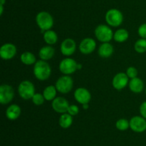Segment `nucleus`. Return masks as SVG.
I'll list each match as a JSON object with an SVG mask.
<instances>
[{"label":"nucleus","instance_id":"f257e3e1","mask_svg":"<svg viewBox=\"0 0 146 146\" xmlns=\"http://www.w3.org/2000/svg\"><path fill=\"white\" fill-rule=\"evenodd\" d=\"M34 74L37 80L45 81L48 80L51 74V67L50 64L44 60H38L34 64Z\"/></svg>","mask_w":146,"mask_h":146},{"label":"nucleus","instance_id":"f03ea898","mask_svg":"<svg viewBox=\"0 0 146 146\" xmlns=\"http://www.w3.org/2000/svg\"><path fill=\"white\" fill-rule=\"evenodd\" d=\"M36 22L42 32L51 29L54 25V18L50 13L42 11L37 14L36 17Z\"/></svg>","mask_w":146,"mask_h":146},{"label":"nucleus","instance_id":"7ed1b4c3","mask_svg":"<svg viewBox=\"0 0 146 146\" xmlns=\"http://www.w3.org/2000/svg\"><path fill=\"white\" fill-rule=\"evenodd\" d=\"M96 37L98 41L102 43L109 42L113 39V31L111 27L106 24H99L97 26L94 31Z\"/></svg>","mask_w":146,"mask_h":146},{"label":"nucleus","instance_id":"20e7f679","mask_svg":"<svg viewBox=\"0 0 146 146\" xmlns=\"http://www.w3.org/2000/svg\"><path fill=\"white\" fill-rule=\"evenodd\" d=\"M105 19L108 26L118 27L121 26L123 21V15L120 10L117 9H111L106 13Z\"/></svg>","mask_w":146,"mask_h":146},{"label":"nucleus","instance_id":"39448f33","mask_svg":"<svg viewBox=\"0 0 146 146\" xmlns=\"http://www.w3.org/2000/svg\"><path fill=\"white\" fill-rule=\"evenodd\" d=\"M55 86L57 91L62 94H66L72 90L74 80L70 75H63L56 80Z\"/></svg>","mask_w":146,"mask_h":146},{"label":"nucleus","instance_id":"423d86ee","mask_svg":"<svg viewBox=\"0 0 146 146\" xmlns=\"http://www.w3.org/2000/svg\"><path fill=\"white\" fill-rule=\"evenodd\" d=\"M18 93L21 98L29 100L35 94V87L31 81L24 80L21 82L18 87Z\"/></svg>","mask_w":146,"mask_h":146},{"label":"nucleus","instance_id":"0eeeda50","mask_svg":"<svg viewBox=\"0 0 146 146\" xmlns=\"http://www.w3.org/2000/svg\"><path fill=\"white\" fill-rule=\"evenodd\" d=\"M78 70V63L75 60L66 57L59 63V70L64 75H71Z\"/></svg>","mask_w":146,"mask_h":146},{"label":"nucleus","instance_id":"6e6552de","mask_svg":"<svg viewBox=\"0 0 146 146\" xmlns=\"http://www.w3.org/2000/svg\"><path fill=\"white\" fill-rule=\"evenodd\" d=\"M14 97V90L11 85L3 84L0 86V103L7 104L11 102Z\"/></svg>","mask_w":146,"mask_h":146},{"label":"nucleus","instance_id":"1a4fd4ad","mask_svg":"<svg viewBox=\"0 0 146 146\" xmlns=\"http://www.w3.org/2000/svg\"><path fill=\"white\" fill-rule=\"evenodd\" d=\"M130 128L135 133H141L146 130V119L142 116H134L130 120Z\"/></svg>","mask_w":146,"mask_h":146},{"label":"nucleus","instance_id":"9d476101","mask_svg":"<svg viewBox=\"0 0 146 146\" xmlns=\"http://www.w3.org/2000/svg\"><path fill=\"white\" fill-rule=\"evenodd\" d=\"M17 47L12 43H6L0 48V56L4 60H9L17 54Z\"/></svg>","mask_w":146,"mask_h":146},{"label":"nucleus","instance_id":"9b49d317","mask_svg":"<svg viewBox=\"0 0 146 146\" xmlns=\"http://www.w3.org/2000/svg\"><path fill=\"white\" fill-rule=\"evenodd\" d=\"M76 50V43L73 39L66 38L61 42L60 51L61 54L66 57L72 55Z\"/></svg>","mask_w":146,"mask_h":146},{"label":"nucleus","instance_id":"f8f14e48","mask_svg":"<svg viewBox=\"0 0 146 146\" xmlns=\"http://www.w3.org/2000/svg\"><path fill=\"white\" fill-rule=\"evenodd\" d=\"M129 83V77L125 72H118L113 77L112 85L115 90H121L125 88Z\"/></svg>","mask_w":146,"mask_h":146},{"label":"nucleus","instance_id":"ddd939ff","mask_svg":"<svg viewBox=\"0 0 146 146\" xmlns=\"http://www.w3.org/2000/svg\"><path fill=\"white\" fill-rule=\"evenodd\" d=\"M53 110L58 113L64 114L68 111L69 104L68 100L63 97H56L51 103Z\"/></svg>","mask_w":146,"mask_h":146},{"label":"nucleus","instance_id":"4468645a","mask_svg":"<svg viewBox=\"0 0 146 146\" xmlns=\"http://www.w3.org/2000/svg\"><path fill=\"white\" fill-rule=\"evenodd\" d=\"M74 98L79 104H88L91 100V94L86 88L78 87L74 92Z\"/></svg>","mask_w":146,"mask_h":146},{"label":"nucleus","instance_id":"2eb2a0df","mask_svg":"<svg viewBox=\"0 0 146 146\" xmlns=\"http://www.w3.org/2000/svg\"><path fill=\"white\" fill-rule=\"evenodd\" d=\"M96 48V42L95 40L90 37L84 38L79 44V50L82 54H89L94 52Z\"/></svg>","mask_w":146,"mask_h":146},{"label":"nucleus","instance_id":"dca6fc26","mask_svg":"<svg viewBox=\"0 0 146 146\" xmlns=\"http://www.w3.org/2000/svg\"><path fill=\"white\" fill-rule=\"evenodd\" d=\"M114 52V48L109 42L102 43L98 47V55L102 58H108Z\"/></svg>","mask_w":146,"mask_h":146},{"label":"nucleus","instance_id":"f3484780","mask_svg":"<svg viewBox=\"0 0 146 146\" xmlns=\"http://www.w3.org/2000/svg\"><path fill=\"white\" fill-rule=\"evenodd\" d=\"M21 107L16 104H12L7 107L6 110V116L9 120H16L21 115Z\"/></svg>","mask_w":146,"mask_h":146},{"label":"nucleus","instance_id":"a211bd4d","mask_svg":"<svg viewBox=\"0 0 146 146\" xmlns=\"http://www.w3.org/2000/svg\"><path fill=\"white\" fill-rule=\"evenodd\" d=\"M55 54V50L51 45H46L41 47L38 52V57L41 60L47 61L53 58Z\"/></svg>","mask_w":146,"mask_h":146},{"label":"nucleus","instance_id":"6ab92c4d","mask_svg":"<svg viewBox=\"0 0 146 146\" xmlns=\"http://www.w3.org/2000/svg\"><path fill=\"white\" fill-rule=\"evenodd\" d=\"M128 87L131 92L134 93H141L142 92L144 89V83L143 80L139 77H135V78L131 79Z\"/></svg>","mask_w":146,"mask_h":146},{"label":"nucleus","instance_id":"aec40b11","mask_svg":"<svg viewBox=\"0 0 146 146\" xmlns=\"http://www.w3.org/2000/svg\"><path fill=\"white\" fill-rule=\"evenodd\" d=\"M44 42L48 45H53L55 44L58 41V35L54 30H47L44 33L43 35Z\"/></svg>","mask_w":146,"mask_h":146},{"label":"nucleus","instance_id":"412c9836","mask_svg":"<svg viewBox=\"0 0 146 146\" xmlns=\"http://www.w3.org/2000/svg\"><path fill=\"white\" fill-rule=\"evenodd\" d=\"M57 89L56 86L49 85L47 86L43 92V95L47 101H53L56 97Z\"/></svg>","mask_w":146,"mask_h":146},{"label":"nucleus","instance_id":"4be33fe9","mask_svg":"<svg viewBox=\"0 0 146 146\" xmlns=\"http://www.w3.org/2000/svg\"><path fill=\"white\" fill-rule=\"evenodd\" d=\"M73 116L68 114V113L61 114L60 116L58 123H59L60 127L64 129H67L71 126L73 123Z\"/></svg>","mask_w":146,"mask_h":146},{"label":"nucleus","instance_id":"5701e85b","mask_svg":"<svg viewBox=\"0 0 146 146\" xmlns=\"http://www.w3.org/2000/svg\"><path fill=\"white\" fill-rule=\"evenodd\" d=\"M129 37V33L125 29L121 28L115 31L113 34V39L115 42L119 43L124 42Z\"/></svg>","mask_w":146,"mask_h":146},{"label":"nucleus","instance_id":"b1692460","mask_svg":"<svg viewBox=\"0 0 146 146\" xmlns=\"http://www.w3.org/2000/svg\"><path fill=\"white\" fill-rule=\"evenodd\" d=\"M20 60L23 64L26 65H32L34 64L36 61V57L33 53L30 52H25L22 53L20 56Z\"/></svg>","mask_w":146,"mask_h":146},{"label":"nucleus","instance_id":"393cba45","mask_svg":"<svg viewBox=\"0 0 146 146\" xmlns=\"http://www.w3.org/2000/svg\"><path fill=\"white\" fill-rule=\"evenodd\" d=\"M134 50L136 52L143 54L146 52V39H139L134 44Z\"/></svg>","mask_w":146,"mask_h":146},{"label":"nucleus","instance_id":"a878e982","mask_svg":"<svg viewBox=\"0 0 146 146\" xmlns=\"http://www.w3.org/2000/svg\"><path fill=\"white\" fill-rule=\"evenodd\" d=\"M115 127L120 131H125L130 127V121L125 118H121L116 121Z\"/></svg>","mask_w":146,"mask_h":146},{"label":"nucleus","instance_id":"bb28decb","mask_svg":"<svg viewBox=\"0 0 146 146\" xmlns=\"http://www.w3.org/2000/svg\"><path fill=\"white\" fill-rule=\"evenodd\" d=\"M32 100V102L34 103L36 105H41L42 104H44V101H45V98H44L43 94L41 93H35L34 94V96L31 98Z\"/></svg>","mask_w":146,"mask_h":146},{"label":"nucleus","instance_id":"cd10ccee","mask_svg":"<svg viewBox=\"0 0 146 146\" xmlns=\"http://www.w3.org/2000/svg\"><path fill=\"white\" fill-rule=\"evenodd\" d=\"M125 73H126V74L130 79H133L135 78V77H137L138 72V70L135 67H129L127 69L126 72Z\"/></svg>","mask_w":146,"mask_h":146},{"label":"nucleus","instance_id":"c85d7f7f","mask_svg":"<svg viewBox=\"0 0 146 146\" xmlns=\"http://www.w3.org/2000/svg\"><path fill=\"white\" fill-rule=\"evenodd\" d=\"M67 113L69 115H71V116L77 115L78 114V113H79V108H78V106L76 105V104H71V105H69V107H68Z\"/></svg>","mask_w":146,"mask_h":146},{"label":"nucleus","instance_id":"c756f323","mask_svg":"<svg viewBox=\"0 0 146 146\" xmlns=\"http://www.w3.org/2000/svg\"><path fill=\"white\" fill-rule=\"evenodd\" d=\"M138 35L143 39H146V23H143L138 29Z\"/></svg>","mask_w":146,"mask_h":146},{"label":"nucleus","instance_id":"7c9ffc66","mask_svg":"<svg viewBox=\"0 0 146 146\" xmlns=\"http://www.w3.org/2000/svg\"><path fill=\"white\" fill-rule=\"evenodd\" d=\"M140 114L143 117L146 119V101H144L142 104H141L139 108Z\"/></svg>","mask_w":146,"mask_h":146},{"label":"nucleus","instance_id":"2f4dec72","mask_svg":"<svg viewBox=\"0 0 146 146\" xmlns=\"http://www.w3.org/2000/svg\"><path fill=\"white\" fill-rule=\"evenodd\" d=\"M82 107H83V109H84V110H87V109H88V107H89V104H82Z\"/></svg>","mask_w":146,"mask_h":146},{"label":"nucleus","instance_id":"473e14b6","mask_svg":"<svg viewBox=\"0 0 146 146\" xmlns=\"http://www.w3.org/2000/svg\"><path fill=\"white\" fill-rule=\"evenodd\" d=\"M4 11V5H0V15H2Z\"/></svg>","mask_w":146,"mask_h":146},{"label":"nucleus","instance_id":"72a5a7b5","mask_svg":"<svg viewBox=\"0 0 146 146\" xmlns=\"http://www.w3.org/2000/svg\"><path fill=\"white\" fill-rule=\"evenodd\" d=\"M6 3V0H0V5H4Z\"/></svg>","mask_w":146,"mask_h":146},{"label":"nucleus","instance_id":"f704fd0d","mask_svg":"<svg viewBox=\"0 0 146 146\" xmlns=\"http://www.w3.org/2000/svg\"><path fill=\"white\" fill-rule=\"evenodd\" d=\"M145 94H146V89H145Z\"/></svg>","mask_w":146,"mask_h":146}]
</instances>
